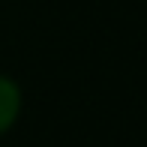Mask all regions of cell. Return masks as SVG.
Wrapping results in <instances>:
<instances>
[{
    "mask_svg": "<svg viewBox=\"0 0 147 147\" xmlns=\"http://www.w3.org/2000/svg\"><path fill=\"white\" fill-rule=\"evenodd\" d=\"M18 105H21L18 87L9 81V78H0V132L9 129L12 120L18 117Z\"/></svg>",
    "mask_w": 147,
    "mask_h": 147,
    "instance_id": "6da1fadb",
    "label": "cell"
}]
</instances>
